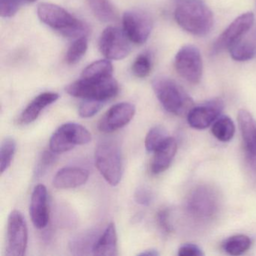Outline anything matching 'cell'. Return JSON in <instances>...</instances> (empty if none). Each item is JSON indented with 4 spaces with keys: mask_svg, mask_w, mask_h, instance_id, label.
Returning a JSON list of instances; mask_svg holds the SVG:
<instances>
[{
    "mask_svg": "<svg viewBox=\"0 0 256 256\" xmlns=\"http://www.w3.org/2000/svg\"><path fill=\"white\" fill-rule=\"evenodd\" d=\"M175 20L188 34L204 36L214 26V16L209 7L202 0H184L176 7Z\"/></svg>",
    "mask_w": 256,
    "mask_h": 256,
    "instance_id": "cell-1",
    "label": "cell"
},
{
    "mask_svg": "<svg viewBox=\"0 0 256 256\" xmlns=\"http://www.w3.org/2000/svg\"><path fill=\"white\" fill-rule=\"evenodd\" d=\"M38 18L54 30L68 38L86 36L88 26L62 7L43 2L37 10Z\"/></svg>",
    "mask_w": 256,
    "mask_h": 256,
    "instance_id": "cell-2",
    "label": "cell"
},
{
    "mask_svg": "<svg viewBox=\"0 0 256 256\" xmlns=\"http://www.w3.org/2000/svg\"><path fill=\"white\" fill-rule=\"evenodd\" d=\"M152 86L158 101L169 113L182 116L192 108V100L175 80L157 77L152 80Z\"/></svg>",
    "mask_w": 256,
    "mask_h": 256,
    "instance_id": "cell-3",
    "label": "cell"
},
{
    "mask_svg": "<svg viewBox=\"0 0 256 256\" xmlns=\"http://www.w3.org/2000/svg\"><path fill=\"white\" fill-rule=\"evenodd\" d=\"M72 96L83 100L108 101L114 97L119 91V86L113 77L101 79L83 78L76 80L66 88Z\"/></svg>",
    "mask_w": 256,
    "mask_h": 256,
    "instance_id": "cell-4",
    "label": "cell"
},
{
    "mask_svg": "<svg viewBox=\"0 0 256 256\" xmlns=\"http://www.w3.org/2000/svg\"><path fill=\"white\" fill-rule=\"evenodd\" d=\"M96 166L110 185L116 186L122 178V161L120 150L113 142H102L95 152Z\"/></svg>",
    "mask_w": 256,
    "mask_h": 256,
    "instance_id": "cell-5",
    "label": "cell"
},
{
    "mask_svg": "<svg viewBox=\"0 0 256 256\" xmlns=\"http://www.w3.org/2000/svg\"><path fill=\"white\" fill-rule=\"evenodd\" d=\"M220 208L218 193L212 187L200 186L190 193L186 202V209L192 217L200 221L211 220Z\"/></svg>",
    "mask_w": 256,
    "mask_h": 256,
    "instance_id": "cell-6",
    "label": "cell"
},
{
    "mask_svg": "<svg viewBox=\"0 0 256 256\" xmlns=\"http://www.w3.org/2000/svg\"><path fill=\"white\" fill-rule=\"evenodd\" d=\"M92 139L90 132L76 122H67L60 126L50 139V150L55 154L68 152L77 145L90 143Z\"/></svg>",
    "mask_w": 256,
    "mask_h": 256,
    "instance_id": "cell-7",
    "label": "cell"
},
{
    "mask_svg": "<svg viewBox=\"0 0 256 256\" xmlns=\"http://www.w3.org/2000/svg\"><path fill=\"white\" fill-rule=\"evenodd\" d=\"M175 70L178 74L190 83L200 82L203 73L202 55L197 48L185 46L180 49L175 56Z\"/></svg>",
    "mask_w": 256,
    "mask_h": 256,
    "instance_id": "cell-8",
    "label": "cell"
},
{
    "mask_svg": "<svg viewBox=\"0 0 256 256\" xmlns=\"http://www.w3.org/2000/svg\"><path fill=\"white\" fill-rule=\"evenodd\" d=\"M28 242V230L24 217L20 211L14 210L8 216L6 254L8 256H24Z\"/></svg>",
    "mask_w": 256,
    "mask_h": 256,
    "instance_id": "cell-9",
    "label": "cell"
},
{
    "mask_svg": "<svg viewBox=\"0 0 256 256\" xmlns=\"http://www.w3.org/2000/svg\"><path fill=\"white\" fill-rule=\"evenodd\" d=\"M128 40L124 31L109 26L103 31L100 37V52L108 60H120L126 58L131 50Z\"/></svg>",
    "mask_w": 256,
    "mask_h": 256,
    "instance_id": "cell-10",
    "label": "cell"
},
{
    "mask_svg": "<svg viewBox=\"0 0 256 256\" xmlns=\"http://www.w3.org/2000/svg\"><path fill=\"white\" fill-rule=\"evenodd\" d=\"M124 32L130 41L142 44L148 41L152 28L150 16L140 10H130L122 17Z\"/></svg>",
    "mask_w": 256,
    "mask_h": 256,
    "instance_id": "cell-11",
    "label": "cell"
},
{
    "mask_svg": "<svg viewBox=\"0 0 256 256\" xmlns=\"http://www.w3.org/2000/svg\"><path fill=\"white\" fill-rule=\"evenodd\" d=\"M254 17L252 12H246L236 18L218 37L212 46V54L220 53L230 48L252 28Z\"/></svg>",
    "mask_w": 256,
    "mask_h": 256,
    "instance_id": "cell-12",
    "label": "cell"
},
{
    "mask_svg": "<svg viewBox=\"0 0 256 256\" xmlns=\"http://www.w3.org/2000/svg\"><path fill=\"white\" fill-rule=\"evenodd\" d=\"M136 114V107L131 103L121 102L112 106L100 119L98 128L104 133H112L126 126Z\"/></svg>",
    "mask_w": 256,
    "mask_h": 256,
    "instance_id": "cell-13",
    "label": "cell"
},
{
    "mask_svg": "<svg viewBox=\"0 0 256 256\" xmlns=\"http://www.w3.org/2000/svg\"><path fill=\"white\" fill-rule=\"evenodd\" d=\"M238 119L246 158L250 168L256 173V122L246 110H240Z\"/></svg>",
    "mask_w": 256,
    "mask_h": 256,
    "instance_id": "cell-14",
    "label": "cell"
},
{
    "mask_svg": "<svg viewBox=\"0 0 256 256\" xmlns=\"http://www.w3.org/2000/svg\"><path fill=\"white\" fill-rule=\"evenodd\" d=\"M223 108V102L218 98L193 107L187 114L188 124L196 130H205L218 119Z\"/></svg>",
    "mask_w": 256,
    "mask_h": 256,
    "instance_id": "cell-15",
    "label": "cell"
},
{
    "mask_svg": "<svg viewBox=\"0 0 256 256\" xmlns=\"http://www.w3.org/2000/svg\"><path fill=\"white\" fill-rule=\"evenodd\" d=\"M30 214L31 220L36 228H46L49 222V209L48 204V191L42 184L34 188L31 196Z\"/></svg>",
    "mask_w": 256,
    "mask_h": 256,
    "instance_id": "cell-16",
    "label": "cell"
},
{
    "mask_svg": "<svg viewBox=\"0 0 256 256\" xmlns=\"http://www.w3.org/2000/svg\"><path fill=\"white\" fill-rule=\"evenodd\" d=\"M89 179V172L78 167L60 169L54 178L53 185L59 190H68L80 186Z\"/></svg>",
    "mask_w": 256,
    "mask_h": 256,
    "instance_id": "cell-17",
    "label": "cell"
},
{
    "mask_svg": "<svg viewBox=\"0 0 256 256\" xmlns=\"http://www.w3.org/2000/svg\"><path fill=\"white\" fill-rule=\"evenodd\" d=\"M178 145L174 138L169 137L160 148L154 151L150 162V170L154 174L162 173L170 167L175 155Z\"/></svg>",
    "mask_w": 256,
    "mask_h": 256,
    "instance_id": "cell-18",
    "label": "cell"
},
{
    "mask_svg": "<svg viewBox=\"0 0 256 256\" xmlns=\"http://www.w3.org/2000/svg\"><path fill=\"white\" fill-rule=\"evenodd\" d=\"M59 98L56 92H46L36 97L22 112L19 116L18 122L20 125H28L36 120L41 114L42 110L53 104Z\"/></svg>",
    "mask_w": 256,
    "mask_h": 256,
    "instance_id": "cell-19",
    "label": "cell"
},
{
    "mask_svg": "<svg viewBox=\"0 0 256 256\" xmlns=\"http://www.w3.org/2000/svg\"><path fill=\"white\" fill-rule=\"evenodd\" d=\"M92 254L98 256H116L118 253V234L114 223H110L97 240Z\"/></svg>",
    "mask_w": 256,
    "mask_h": 256,
    "instance_id": "cell-20",
    "label": "cell"
},
{
    "mask_svg": "<svg viewBox=\"0 0 256 256\" xmlns=\"http://www.w3.org/2000/svg\"><path fill=\"white\" fill-rule=\"evenodd\" d=\"M244 36L228 49L232 59L239 62L250 60L256 54V38H246Z\"/></svg>",
    "mask_w": 256,
    "mask_h": 256,
    "instance_id": "cell-21",
    "label": "cell"
},
{
    "mask_svg": "<svg viewBox=\"0 0 256 256\" xmlns=\"http://www.w3.org/2000/svg\"><path fill=\"white\" fill-rule=\"evenodd\" d=\"M88 2L91 11L98 20L104 23L118 20V12L109 0H88Z\"/></svg>",
    "mask_w": 256,
    "mask_h": 256,
    "instance_id": "cell-22",
    "label": "cell"
},
{
    "mask_svg": "<svg viewBox=\"0 0 256 256\" xmlns=\"http://www.w3.org/2000/svg\"><path fill=\"white\" fill-rule=\"evenodd\" d=\"M113 66L108 60H100L88 66L82 78L88 79H101L113 77Z\"/></svg>",
    "mask_w": 256,
    "mask_h": 256,
    "instance_id": "cell-23",
    "label": "cell"
},
{
    "mask_svg": "<svg viewBox=\"0 0 256 256\" xmlns=\"http://www.w3.org/2000/svg\"><path fill=\"white\" fill-rule=\"evenodd\" d=\"M251 245V239L248 236L236 234L226 239L222 242V248L229 254L240 256L250 250Z\"/></svg>",
    "mask_w": 256,
    "mask_h": 256,
    "instance_id": "cell-24",
    "label": "cell"
},
{
    "mask_svg": "<svg viewBox=\"0 0 256 256\" xmlns=\"http://www.w3.org/2000/svg\"><path fill=\"white\" fill-rule=\"evenodd\" d=\"M211 131L216 138L220 142H228L234 136V124L228 116H221L214 122Z\"/></svg>",
    "mask_w": 256,
    "mask_h": 256,
    "instance_id": "cell-25",
    "label": "cell"
},
{
    "mask_svg": "<svg viewBox=\"0 0 256 256\" xmlns=\"http://www.w3.org/2000/svg\"><path fill=\"white\" fill-rule=\"evenodd\" d=\"M16 151V142L11 137L6 138L0 148V170L4 174L11 166Z\"/></svg>",
    "mask_w": 256,
    "mask_h": 256,
    "instance_id": "cell-26",
    "label": "cell"
},
{
    "mask_svg": "<svg viewBox=\"0 0 256 256\" xmlns=\"http://www.w3.org/2000/svg\"><path fill=\"white\" fill-rule=\"evenodd\" d=\"M169 136L166 130L161 126H156L150 130L145 138V148L149 152H154L160 148Z\"/></svg>",
    "mask_w": 256,
    "mask_h": 256,
    "instance_id": "cell-27",
    "label": "cell"
},
{
    "mask_svg": "<svg viewBox=\"0 0 256 256\" xmlns=\"http://www.w3.org/2000/svg\"><path fill=\"white\" fill-rule=\"evenodd\" d=\"M88 48V42L86 36L77 38L68 48L66 56V60L70 65L78 64L83 58Z\"/></svg>",
    "mask_w": 256,
    "mask_h": 256,
    "instance_id": "cell-28",
    "label": "cell"
},
{
    "mask_svg": "<svg viewBox=\"0 0 256 256\" xmlns=\"http://www.w3.org/2000/svg\"><path fill=\"white\" fill-rule=\"evenodd\" d=\"M152 68V62L149 55L144 54L139 55L132 65V72L139 78H144L149 76Z\"/></svg>",
    "mask_w": 256,
    "mask_h": 256,
    "instance_id": "cell-29",
    "label": "cell"
},
{
    "mask_svg": "<svg viewBox=\"0 0 256 256\" xmlns=\"http://www.w3.org/2000/svg\"><path fill=\"white\" fill-rule=\"evenodd\" d=\"M56 154L53 151H44L42 152L38 163L36 166L35 174L36 178H41L47 173L52 164L55 162L56 160Z\"/></svg>",
    "mask_w": 256,
    "mask_h": 256,
    "instance_id": "cell-30",
    "label": "cell"
},
{
    "mask_svg": "<svg viewBox=\"0 0 256 256\" xmlns=\"http://www.w3.org/2000/svg\"><path fill=\"white\" fill-rule=\"evenodd\" d=\"M96 240V238H92V235L88 234L73 240L70 244V246H71L72 251L73 250L77 252V254H86L85 251L91 250L92 252Z\"/></svg>",
    "mask_w": 256,
    "mask_h": 256,
    "instance_id": "cell-31",
    "label": "cell"
},
{
    "mask_svg": "<svg viewBox=\"0 0 256 256\" xmlns=\"http://www.w3.org/2000/svg\"><path fill=\"white\" fill-rule=\"evenodd\" d=\"M104 102L97 100H84L79 107V115L83 118H90L95 116L102 108Z\"/></svg>",
    "mask_w": 256,
    "mask_h": 256,
    "instance_id": "cell-32",
    "label": "cell"
},
{
    "mask_svg": "<svg viewBox=\"0 0 256 256\" xmlns=\"http://www.w3.org/2000/svg\"><path fill=\"white\" fill-rule=\"evenodd\" d=\"M24 0H0V14L2 18H11L18 12Z\"/></svg>",
    "mask_w": 256,
    "mask_h": 256,
    "instance_id": "cell-33",
    "label": "cell"
},
{
    "mask_svg": "<svg viewBox=\"0 0 256 256\" xmlns=\"http://www.w3.org/2000/svg\"><path fill=\"white\" fill-rule=\"evenodd\" d=\"M152 193L144 187H139L134 193V200L139 204L148 206L152 202Z\"/></svg>",
    "mask_w": 256,
    "mask_h": 256,
    "instance_id": "cell-34",
    "label": "cell"
},
{
    "mask_svg": "<svg viewBox=\"0 0 256 256\" xmlns=\"http://www.w3.org/2000/svg\"><path fill=\"white\" fill-rule=\"evenodd\" d=\"M178 254L180 256H204V252L196 244H186L181 246Z\"/></svg>",
    "mask_w": 256,
    "mask_h": 256,
    "instance_id": "cell-35",
    "label": "cell"
},
{
    "mask_svg": "<svg viewBox=\"0 0 256 256\" xmlns=\"http://www.w3.org/2000/svg\"><path fill=\"white\" fill-rule=\"evenodd\" d=\"M157 222L162 230L166 233L172 230V226L169 222V212L167 210H162L157 214Z\"/></svg>",
    "mask_w": 256,
    "mask_h": 256,
    "instance_id": "cell-36",
    "label": "cell"
},
{
    "mask_svg": "<svg viewBox=\"0 0 256 256\" xmlns=\"http://www.w3.org/2000/svg\"><path fill=\"white\" fill-rule=\"evenodd\" d=\"M160 253L156 250H148L139 253L138 256H157Z\"/></svg>",
    "mask_w": 256,
    "mask_h": 256,
    "instance_id": "cell-37",
    "label": "cell"
},
{
    "mask_svg": "<svg viewBox=\"0 0 256 256\" xmlns=\"http://www.w3.org/2000/svg\"><path fill=\"white\" fill-rule=\"evenodd\" d=\"M25 2H34L36 1V0H24Z\"/></svg>",
    "mask_w": 256,
    "mask_h": 256,
    "instance_id": "cell-38",
    "label": "cell"
}]
</instances>
